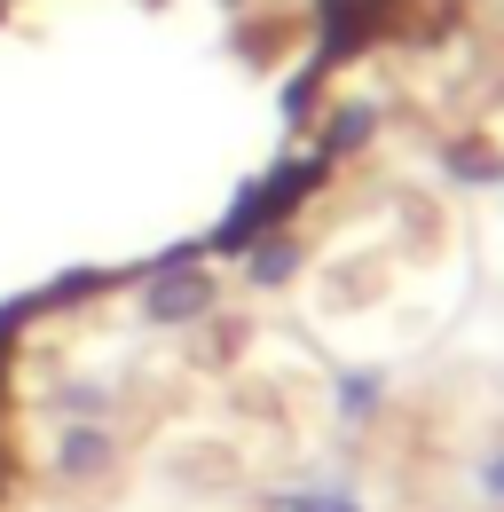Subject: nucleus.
<instances>
[{
    "label": "nucleus",
    "mask_w": 504,
    "mask_h": 512,
    "mask_svg": "<svg viewBox=\"0 0 504 512\" xmlns=\"http://www.w3.org/2000/svg\"><path fill=\"white\" fill-rule=\"evenodd\" d=\"M111 465H119V434L103 418H71L56 434V449H48V473L56 481H103Z\"/></svg>",
    "instance_id": "2"
},
{
    "label": "nucleus",
    "mask_w": 504,
    "mask_h": 512,
    "mask_svg": "<svg viewBox=\"0 0 504 512\" xmlns=\"http://www.w3.org/2000/svg\"><path fill=\"white\" fill-rule=\"evenodd\" d=\"M473 489H481V497H489V505L504 512V442H497V449H481V457H473Z\"/></svg>",
    "instance_id": "9"
},
{
    "label": "nucleus",
    "mask_w": 504,
    "mask_h": 512,
    "mask_svg": "<svg viewBox=\"0 0 504 512\" xmlns=\"http://www.w3.org/2000/svg\"><path fill=\"white\" fill-rule=\"evenodd\" d=\"M371 127H378V111H371V103H347V111L331 119V134H323V158H347V142L363 150V142H371Z\"/></svg>",
    "instance_id": "7"
},
{
    "label": "nucleus",
    "mask_w": 504,
    "mask_h": 512,
    "mask_svg": "<svg viewBox=\"0 0 504 512\" xmlns=\"http://www.w3.org/2000/svg\"><path fill=\"white\" fill-rule=\"evenodd\" d=\"M48 410L56 418H111V386H95V379H71L48 394Z\"/></svg>",
    "instance_id": "6"
},
{
    "label": "nucleus",
    "mask_w": 504,
    "mask_h": 512,
    "mask_svg": "<svg viewBox=\"0 0 504 512\" xmlns=\"http://www.w3.org/2000/svg\"><path fill=\"white\" fill-rule=\"evenodd\" d=\"M441 166H449V182H465V190H497V182H504V158H497V150H481V142H449Z\"/></svg>",
    "instance_id": "5"
},
{
    "label": "nucleus",
    "mask_w": 504,
    "mask_h": 512,
    "mask_svg": "<svg viewBox=\"0 0 504 512\" xmlns=\"http://www.w3.org/2000/svg\"><path fill=\"white\" fill-rule=\"evenodd\" d=\"M221 308V276L205 268V253L189 245V253H174L158 276H142V316L166 323V331H182V323H205Z\"/></svg>",
    "instance_id": "1"
},
{
    "label": "nucleus",
    "mask_w": 504,
    "mask_h": 512,
    "mask_svg": "<svg viewBox=\"0 0 504 512\" xmlns=\"http://www.w3.org/2000/svg\"><path fill=\"white\" fill-rule=\"evenodd\" d=\"M331 402H339V418L371 426L378 410H386V371H339V379H331Z\"/></svg>",
    "instance_id": "4"
},
{
    "label": "nucleus",
    "mask_w": 504,
    "mask_h": 512,
    "mask_svg": "<svg viewBox=\"0 0 504 512\" xmlns=\"http://www.w3.org/2000/svg\"><path fill=\"white\" fill-rule=\"evenodd\" d=\"M276 512H363L339 481H323V489H292V497H276Z\"/></svg>",
    "instance_id": "8"
},
{
    "label": "nucleus",
    "mask_w": 504,
    "mask_h": 512,
    "mask_svg": "<svg viewBox=\"0 0 504 512\" xmlns=\"http://www.w3.org/2000/svg\"><path fill=\"white\" fill-rule=\"evenodd\" d=\"M237 268H245L252 292H284V284L308 268V245H300L292 229H268V237H252L245 253H237Z\"/></svg>",
    "instance_id": "3"
}]
</instances>
